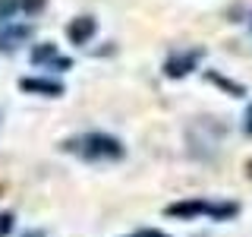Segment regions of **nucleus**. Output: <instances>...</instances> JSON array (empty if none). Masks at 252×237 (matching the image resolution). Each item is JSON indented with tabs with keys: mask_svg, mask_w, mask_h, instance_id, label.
Instances as JSON below:
<instances>
[{
	"mask_svg": "<svg viewBox=\"0 0 252 237\" xmlns=\"http://www.w3.org/2000/svg\"><path fill=\"white\" fill-rule=\"evenodd\" d=\"M66 152H76L82 155L85 161H117L123 158V142L107 136V133H85V136H76V139H66L63 142Z\"/></svg>",
	"mask_w": 252,
	"mask_h": 237,
	"instance_id": "f257e3e1",
	"label": "nucleus"
},
{
	"mask_svg": "<svg viewBox=\"0 0 252 237\" xmlns=\"http://www.w3.org/2000/svg\"><path fill=\"white\" fill-rule=\"evenodd\" d=\"M167 212L170 218H192V215H211V218H218V221H224V218H233L236 212H240V205L236 202H208V199H186V202H173L167 205Z\"/></svg>",
	"mask_w": 252,
	"mask_h": 237,
	"instance_id": "f03ea898",
	"label": "nucleus"
},
{
	"mask_svg": "<svg viewBox=\"0 0 252 237\" xmlns=\"http://www.w3.org/2000/svg\"><path fill=\"white\" fill-rule=\"evenodd\" d=\"M202 57H205V47H192V51L170 54L167 63H164V76H167V79H183V76H189L195 67H199Z\"/></svg>",
	"mask_w": 252,
	"mask_h": 237,
	"instance_id": "7ed1b4c3",
	"label": "nucleus"
},
{
	"mask_svg": "<svg viewBox=\"0 0 252 237\" xmlns=\"http://www.w3.org/2000/svg\"><path fill=\"white\" fill-rule=\"evenodd\" d=\"M94 32H98V22H94L92 16H76V19L66 26V38L73 44H89Z\"/></svg>",
	"mask_w": 252,
	"mask_h": 237,
	"instance_id": "20e7f679",
	"label": "nucleus"
},
{
	"mask_svg": "<svg viewBox=\"0 0 252 237\" xmlns=\"http://www.w3.org/2000/svg\"><path fill=\"white\" fill-rule=\"evenodd\" d=\"M19 89L22 92H35V95H51V98L63 95V85L57 82V79H22Z\"/></svg>",
	"mask_w": 252,
	"mask_h": 237,
	"instance_id": "39448f33",
	"label": "nucleus"
},
{
	"mask_svg": "<svg viewBox=\"0 0 252 237\" xmlns=\"http://www.w3.org/2000/svg\"><path fill=\"white\" fill-rule=\"evenodd\" d=\"M32 35V26H10L0 32V51H16Z\"/></svg>",
	"mask_w": 252,
	"mask_h": 237,
	"instance_id": "423d86ee",
	"label": "nucleus"
},
{
	"mask_svg": "<svg viewBox=\"0 0 252 237\" xmlns=\"http://www.w3.org/2000/svg\"><path fill=\"white\" fill-rule=\"evenodd\" d=\"M208 79L218 85V89H224V92H230L233 98H243L246 95V89H243L240 82H233V79H227V76H220V73H215V70H208Z\"/></svg>",
	"mask_w": 252,
	"mask_h": 237,
	"instance_id": "0eeeda50",
	"label": "nucleus"
},
{
	"mask_svg": "<svg viewBox=\"0 0 252 237\" xmlns=\"http://www.w3.org/2000/svg\"><path fill=\"white\" fill-rule=\"evenodd\" d=\"M54 57H57V44H51V41H44V44H38V47H32V63H54Z\"/></svg>",
	"mask_w": 252,
	"mask_h": 237,
	"instance_id": "6e6552de",
	"label": "nucleus"
},
{
	"mask_svg": "<svg viewBox=\"0 0 252 237\" xmlns=\"http://www.w3.org/2000/svg\"><path fill=\"white\" fill-rule=\"evenodd\" d=\"M19 3H22V0H0V22L10 19V16L19 10Z\"/></svg>",
	"mask_w": 252,
	"mask_h": 237,
	"instance_id": "1a4fd4ad",
	"label": "nucleus"
},
{
	"mask_svg": "<svg viewBox=\"0 0 252 237\" xmlns=\"http://www.w3.org/2000/svg\"><path fill=\"white\" fill-rule=\"evenodd\" d=\"M13 231V215L10 212H0V237H6Z\"/></svg>",
	"mask_w": 252,
	"mask_h": 237,
	"instance_id": "9d476101",
	"label": "nucleus"
},
{
	"mask_svg": "<svg viewBox=\"0 0 252 237\" xmlns=\"http://www.w3.org/2000/svg\"><path fill=\"white\" fill-rule=\"evenodd\" d=\"M22 10H26V13H38V10H44V0H22Z\"/></svg>",
	"mask_w": 252,
	"mask_h": 237,
	"instance_id": "9b49d317",
	"label": "nucleus"
},
{
	"mask_svg": "<svg viewBox=\"0 0 252 237\" xmlns=\"http://www.w3.org/2000/svg\"><path fill=\"white\" fill-rule=\"evenodd\" d=\"M243 133H246V136H252V105L246 108V114H243Z\"/></svg>",
	"mask_w": 252,
	"mask_h": 237,
	"instance_id": "f8f14e48",
	"label": "nucleus"
},
{
	"mask_svg": "<svg viewBox=\"0 0 252 237\" xmlns=\"http://www.w3.org/2000/svg\"><path fill=\"white\" fill-rule=\"evenodd\" d=\"M129 237H167V234H164V231H155V228H142V231L129 234Z\"/></svg>",
	"mask_w": 252,
	"mask_h": 237,
	"instance_id": "ddd939ff",
	"label": "nucleus"
},
{
	"mask_svg": "<svg viewBox=\"0 0 252 237\" xmlns=\"http://www.w3.org/2000/svg\"><path fill=\"white\" fill-rule=\"evenodd\" d=\"M246 171H249V177H252V161H249V164H246Z\"/></svg>",
	"mask_w": 252,
	"mask_h": 237,
	"instance_id": "4468645a",
	"label": "nucleus"
},
{
	"mask_svg": "<svg viewBox=\"0 0 252 237\" xmlns=\"http://www.w3.org/2000/svg\"><path fill=\"white\" fill-rule=\"evenodd\" d=\"M26 237H41V234H35V231H29V234H26Z\"/></svg>",
	"mask_w": 252,
	"mask_h": 237,
	"instance_id": "2eb2a0df",
	"label": "nucleus"
},
{
	"mask_svg": "<svg viewBox=\"0 0 252 237\" xmlns=\"http://www.w3.org/2000/svg\"><path fill=\"white\" fill-rule=\"evenodd\" d=\"M0 193H3V184H0Z\"/></svg>",
	"mask_w": 252,
	"mask_h": 237,
	"instance_id": "dca6fc26",
	"label": "nucleus"
}]
</instances>
